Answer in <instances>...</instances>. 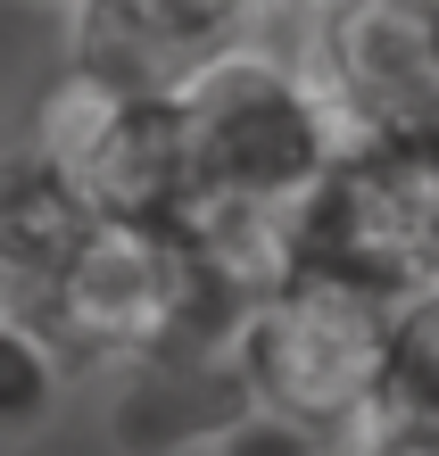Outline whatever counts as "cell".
Wrapping results in <instances>:
<instances>
[{
  "instance_id": "cell-13",
  "label": "cell",
  "mask_w": 439,
  "mask_h": 456,
  "mask_svg": "<svg viewBox=\"0 0 439 456\" xmlns=\"http://www.w3.org/2000/svg\"><path fill=\"white\" fill-rule=\"evenodd\" d=\"M257 9H265V0H257ZM273 9H315V0H273Z\"/></svg>"
},
{
  "instance_id": "cell-1",
  "label": "cell",
  "mask_w": 439,
  "mask_h": 456,
  "mask_svg": "<svg viewBox=\"0 0 439 456\" xmlns=\"http://www.w3.org/2000/svg\"><path fill=\"white\" fill-rule=\"evenodd\" d=\"M191 208H298V191L340 150V125L298 59H273L249 34L224 42L175 84Z\"/></svg>"
},
{
  "instance_id": "cell-9",
  "label": "cell",
  "mask_w": 439,
  "mask_h": 456,
  "mask_svg": "<svg viewBox=\"0 0 439 456\" xmlns=\"http://www.w3.org/2000/svg\"><path fill=\"white\" fill-rule=\"evenodd\" d=\"M84 200L59 183V167L34 142H0V307L42 315L67 249L84 240Z\"/></svg>"
},
{
  "instance_id": "cell-4",
  "label": "cell",
  "mask_w": 439,
  "mask_h": 456,
  "mask_svg": "<svg viewBox=\"0 0 439 456\" xmlns=\"http://www.w3.org/2000/svg\"><path fill=\"white\" fill-rule=\"evenodd\" d=\"M42 324L75 365H125V357H142V348L175 340L191 324L232 332V315L207 299L199 257L183 240V216H167V224L92 216L84 240L67 249L59 282H50V299H42Z\"/></svg>"
},
{
  "instance_id": "cell-6",
  "label": "cell",
  "mask_w": 439,
  "mask_h": 456,
  "mask_svg": "<svg viewBox=\"0 0 439 456\" xmlns=\"http://www.w3.org/2000/svg\"><path fill=\"white\" fill-rule=\"evenodd\" d=\"M307 84L340 142H439V0H315Z\"/></svg>"
},
{
  "instance_id": "cell-3",
  "label": "cell",
  "mask_w": 439,
  "mask_h": 456,
  "mask_svg": "<svg viewBox=\"0 0 439 456\" xmlns=\"http://www.w3.org/2000/svg\"><path fill=\"white\" fill-rule=\"evenodd\" d=\"M290 265L373 299L439 274V158L431 142H340L290 208Z\"/></svg>"
},
{
  "instance_id": "cell-11",
  "label": "cell",
  "mask_w": 439,
  "mask_h": 456,
  "mask_svg": "<svg viewBox=\"0 0 439 456\" xmlns=\"http://www.w3.org/2000/svg\"><path fill=\"white\" fill-rule=\"evenodd\" d=\"M67 348L50 340L42 315H9L0 307V432H34V423H50V407H59L67 390Z\"/></svg>"
},
{
  "instance_id": "cell-5",
  "label": "cell",
  "mask_w": 439,
  "mask_h": 456,
  "mask_svg": "<svg viewBox=\"0 0 439 456\" xmlns=\"http://www.w3.org/2000/svg\"><path fill=\"white\" fill-rule=\"evenodd\" d=\"M59 183L84 200V216H142L167 224L191 208V175H183V125H175V92H142L92 67H59L34 100V133H25Z\"/></svg>"
},
{
  "instance_id": "cell-8",
  "label": "cell",
  "mask_w": 439,
  "mask_h": 456,
  "mask_svg": "<svg viewBox=\"0 0 439 456\" xmlns=\"http://www.w3.org/2000/svg\"><path fill=\"white\" fill-rule=\"evenodd\" d=\"M257 0H67V59L142 92H175L199 59L249 34Z\"/></svg>"
},
{
  "instance_id": "cell-7",
  "label": "cell",
  "mask_w": 439,
  "mask_h": 456,
  "mask_svg": "<svg viewBox=\"0 0 439 456\" xmlns=\"http://www.w3.org/2000/svg\"><path fill=\"white\" fill-rule=\"evenodd\" d=\"M249 415L232 365V332L191 324L175 340L142 348L117 365V398H108V432L125 456H183V448H215L232 423Z\"/></svg>"
},
{
  "instance_id": "cell-14",
  "label": "cell",
  "mask_w": 439,
  "mask_h": 456,
  "mask_svg": "<svg viewBox=\"0 0 439 456\" xmlns=\"http://www.w3.org/2000/svg\"><path fill=\"white\" fill-rule=\"evenodd\" d=\"M431 158H439V142H431Z\"/></svg>"
},
{
  "instance_id": "cell-2",
  "label": "cell",
  "mask_w": 439,
  "mask_h": 456,
  "mask_svg": "<svg viewBox=\"0 0 439 456\" xmlns=\"http://www.w3.org/2000/svg\"><path fill=\"white\" fill-rule=\"evenodd\" d=\"M381 332H390V299L290 265L273 290H257L240 307L232 365L257 415L332 448L381 398Z\"/></svg>"
},
{
  "instance_id": "cell-12",
  "label": "cell",
  "mask_w": 439,
  "mask_h": 456,
  "mask_svg": "<svg viewBox=\"0 0 439 456\" xmlns=\"http://www.w3.org/2000/svg\"><path fill=\"white\" fill-rule=\"evenodd\" d=\"M332 456H439V423L431 415H398V407H365L332 440Z\"/></svg>"
},
{
  "instance_id": "cell-10",
  "label": "cell",
  "mask_w": 439,
  "mask_h": 456,
  "mask_svg": "<svg viewBox=\"0 0 439 456\" xmlns=\"http://www.w3.org/2000/svg\"><path fill=\"white\" fill-rule=\"evenodd\" d=\"M373 407L431 415L439 423V274L390 299V332H381V398Z\"/></svg>"
}]
</instances>
